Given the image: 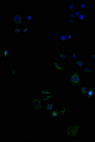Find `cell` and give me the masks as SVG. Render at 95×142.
<instances>
[{"instance_id":"1","label":"cell","mask_w":95,"mask_h":142,"mask_svg":"<svg viewBox=\"0 0 95 142\" xmlns=\"http://www.w3.org/2000/svg\"><path fill=\"white\" fill-rule=\"evenodd\" d=\"M83 127L82 122L78 124L70 123L66 124L64 128V133L67 136V138L72 139H79L80 132Z\"/></svg>"},{"instance_id":"2","label":"cell","mask_w":95,"mask_h":142,"mask_svg":"<svg viewBox=\"0 0 95 142\" xmlns=\"http://www.w3.org/2000/svg\"><path fill=\"white\" fill-rule=\"evenodd\" d=\"M66 82L71 88H79L84 82V78L80 75V70L75 69L69 75Z\"/></svg>"},{"instance_id":"3","label":"cell","mask_w":95,"mask_h":142,"mask_svg":"<svg viewBox=\"0 0 95 142\" xmlns=\"http://www.w3.org/2000/svg\"><path fill=\"white\" fill-rule=\"evenodd\" d=\"M31 109L33 112H43L44 104L40 96L31 97Z\"/></svg>"},{"instance_id":"4","label":"cell","mask_w":95,"mask_h":142,"mask_svg":"<svg viewBox=\"0 0 95 142\" xmlns=\"http://www.w3.org/2000/svg\"><path fill=\"white\" fill-rule=\"evenodd\" d=\"M10 19L14 26H22L23 27H24L23 24V15H22L21 13H15L11 17Z\"/></svg>"},{"instance_id":"5","label":"cell","mask_w":95,"mask_h":142,"mask_svg":"<svg viewBox=\"0 0 95 142\" xmlns=\"http://www.w3.org/2000/svg\"><path fill=\"white\" fill-rule=\"evenodd\" d=\"M95 95V85H91L89 86L88 93L86 96V100L87 102L92 101Z\"/></svg>"},{"instance_id":"6","label":"cell","mask_w":95,"mask_h":142,"mask_svg":"<svg viewBox=\"0 0 95 142\" xmlns=\"http://www.w3.org/2000/svg\"><path fill=\"white\" fill-rule=\"evenodd\" d=\"M57 107V102L56 101H51L44 105L43 106V112H51L54 109Z\"/></svg>"},{"instance_id":"7","label":"cell","mask_w":95,"mask_h":142,"mask_svg":"<svg viewBox=\"0 0 95 142\" xmlns=\"http://www.w3.org/2000/svg\"><path fill=\"white\" fill-rule=\"evenodd\" d=\"M52 66L56 73H64V67L61 64L56 60L52 61Z\"/></svg>"},{"instance_id":"8","label":"cell","mask_w":95,"mask_h":142,"mask_svg":"<svg viewBox=\"0 0 95 142\" xmlns=\"http://www.w3.org/2000/svg\"><path fill=\"white\" fill-rule=\"evenodd\" d=\"M61 118H64L68 113L71 112V109L66 105H62L58 107Z\"/></svg>"},{"instance_id":"9","label":"cell","mask_w":95,"mask_h":142,"mask_svg":"<svg viewBox=\"0 0 95 142\" xmlns=\"http://www.w3.org/2000/svg\"><path fill=\"white\" fill-rule=\"evenodd\" d=\"M24 20L27 24H32V22L35 20V18L31 13H27L25 15H23Z\"/></svg>"},{"instance_id":"10","label":"cell","mask_w":95,"mask_h":142,"mask_svg":"<svg viewBox=\"0 0 95 142\" xmlns=\"http://www.w3.org/2000/svg\"><path fill=\"white\" fill-rule=\"evenodd\" d=\"M12 111L4 110V112L1 114V116L5 119L6 121H11L12 118Z\"/></svg>"},{"instance_id":"11","label":"cell","mask_w":95,"mask_h":142,"mask_svg":"<svg viewBox=\"0 0 95 142\" xmlns=\"http://www.w3.org/2000/svg\"><path fill=\"white\" fill-rule=\"evenodd\" d=\"M54 92L52 90L47 89L46 88H42L39 91V96L41 97L45 96L47 95L54 94Z\"/></svg>"},{"instance_id":"12","label":"cell","mask_w":95,"mask_h":142,"mask_svg":"<svg viewBox=\"0 0 95 142\" xmlns=\"http://www.w3.org/2000/svg\"><path fill=\"white\" fill-rule=\"evenodd\" d=\"M68 53H65L64 51H59L57 53V58L62 61H68Z\"/></svg>"},{"instance_id":"13","label":"cell","mask_w":95,"mask_h":142,"mask_svg":"<svg viewBox=\"0 0 95 142\" xmlns=\"http://www.w3.org/2000/svg\"><path fill=\"white\" fill-rule=\"evenodd\" d=\"M50 117L51 119H58L61 118L58 107H56L50 112Z\"/></svg>"},{"instance_id":"14","label":"cell","mask_w":95,"mask_h":142,"mask_svg":"<svg viewBox=\"0 0 95 142\" xmlns=\"http://www.w3.org/2000/svg\"><path fill=\"white\" fill-rule=\"evenodd\" d=\"M79 88V95H81L82 96H85L88 91L89 86L83 84Z\"/></svg>"},{"instance_id":"15","label":"cell","mask_w":95,"mask_h":142,"mask_svg":"<svg viewBox=\"0 0 95 142\" xmlns=\"http://www.w3.org/2000/svg\"><path fill=\"white\" fill-rule=\"evenodd\" d=\"M75 67L77 68H82L86 65L85 61L83 59H78L74 61Z\"/></svg>"},{"instance_id":"16","label":"cell","mask_w":95,"mask_h":142,"mask_svg":"<svg viewBox=\"0 0 95 142\" xmlns=\"http://www.w3.org/2000/svg\"><path fill=\"white\" fill-rule=\"evenodd\" d=\"M66 9L68 10L69 11L72 13H74L78 8L75 5V4L73 2H69L67 3L66 5Z\"/></svg>"},{"instance_id":"17","label":"cell","mask_w":95,"mask_h":142,"mask_svg":"<svg viewBox=\"0 0 95 142\" xmlns=\"http://www.w3.org/2000/svg\"><path fill=\"white\" fill-rule=\"evenodd\" d=\"M52 98H53V94L47 95L45 96L41 97L42 101L44 105L51 101Z\"/></svg>"},{"instance_id":"18","label":"cell","mask_w":95,"mask_h":142,"mask_svg":"<svg viewBox=\"0 0 95 142\" xmlns=\"http://www.w3.org/2000/svg\"><path fill=\"white\" fill-rule=\"evenodd\" d=\"M58 39L61 42H68L69 41L67 38L66 33L62 32L59 35H57Z\"/></svg>"},{"instance_id":"19","label":"cell","mask_w":95,"mask_h":142,"mask_svg":"<svg viewBox=\"0 0 95 142\" xmlns=\"http://www.w3.org/2000/svg\"><path fill=\"white\" fill-rule=\"evenodd\" d=\"M93 71V68L89 65H85L82 68V72L85 73L87 76L92 74Z\"/></svg>"},{"instance_id":"20","label":"cell","mask_w":95,"mask_h":142,"mask_svg":"<svg viewBox=\"0 0 95 142\" xmlns=\"http://www.w3.org/2000/svg\"><path fill=\"white\" fill-rule=\"evenodd\" d=\"M23 27L22 26H14L12 27L13 32L12 34L18 35V34H22V31Z\"/></svg>"},{"instance_id":"21","label":"cell","mask_w":95,"mask_h":142,"mask_svg":"<svg viewBox=\"0 0 95 142\" xmlns=\"http://www.w3.org/2000/svg\"><path fill=\"white\" fill-rule=\"evenodd\" d=\"M86 15L85 12L83 11L80 15L76 18L77 21L79 22V24H83L84 22L86 21Z\"/></svg>"},{"instance_id":"22","label":"cell","mask_w":95,"mask_h":142,"mask_svg":"<svg viewBox=\"0 0 95 142\" xmlns=\"http://www.w3.org/2000/svg\"><path fill=\"white\" fill-rule=\"evenodd\" d=\"M10 48L4 49L1 51V56L5 59H7L10 57Z\"/></svg>"},{"instance_id":"23","label":"cell","mask_w":95,"mask_h":142,"mask_svg":"<svg viewBox=\"0 0 95 142\" xmlns=\"http://www.w3.org/2000/svg\"><path fill=\"white\" fill-rule=\"evenodd\" d=\"M80 57V55L77 53L76 50H74L71 52L70 54V57L72 61H75L78 59Z\"/></svg>"},{"instance_id":"24","label":"cell","mask_w":95,"mask_h":142,"mask_svg":"<svg viewBox=\"0 0 95 142\" xmlns=\"http://www.w3.org/2000/svg\"><path fill=\"white\" fill-rule=\"evenodd\" d=\"M79 9L83 11L88 9V2L81 1L79 5Z\"/></svg>"},{"instance_id":"25","label":"cell","mask_w":95,"mask_h":142,"mask_svg":"<svg viewBox=\"0 0 95 142\" xmlns=\"http://www.w3.org/2000/svg\"><path fill=\"white\" fill-rule=\"evenodd\" d=\"M66 35L69 41H75V36L73 33L70 32L69 30L66 31Z\"/></svg>"},{"instance_id":"26","label":"cell","mask_w":95,"mask_h":142,"mask_svg":"<svg viewBox=\"0 0 95 142\" xmlns=\"http://www.w3.org/2000/svg\"><path fill=\"white\" fill-rule=\"evenodd\" d=\"M20 71L16 68H10V76H15V77H18L19 76Z\"/></svg>"},{"instance_id":"27","label":"cell","mask_w":95,"mask_h":142,"mask_svg":"<svg viewBox=\"0 0 95 142\" xmlns=\"http://www.w3.org/2000/svg\"><path fill=\"white\" fill-rule=\"evenodd\" d=\"M66 23L69 25H77L78 21L76 19H73L66 18Z\"/></svg>"},{"instance_id":"28","label":"cell","mask_w":95,"mask_h":142,"mask_svg":"<svg viewBox=\"0 0 95 142\" xmlns=\"http://www.w3.org/2000/svg\"><path fill=\"white\" fill-rule=\"evenodd\" d=\"M31 27L29 26H26L23 27L22 28V34L24 35H27L29 33V32L31 31L30 29Z\"/></svg>"},{"instance_id":"29","label":"cell","mask_w":95,"mask_h":142,"mask_svg":"<svg viewBox=\"0 0 95 142\" xmlns=\"http://www.w3.org/2000/svg\"><path fill=\"white\" fill-rule=\"evenodd\" d=\"M30 136L31 134L30 133H25L23 136V142L30 141Z\"/></svg>"},{"instance_id":"30","label":"cell","mask_w":95,"mask_h":142,"mask_svg":"<svg viewBox=\"0 0 95 142\" xmlns=\"http://www.w3.org/2000/svg\"><path fill=\"white\" fill-rule=\"evenodd\" d=\"M67 18L76 19V17L74 13L70 12L67 14Z\"/></svg>"},{"instance_id":"31","label":"cell","mask_w":95,"mask_h":142,"mask_svg":"<svg viewBox=\"0 0 95 142\" xmlns=\"http://www.w3.org/2000/svg\"><path fill=\"white\" fill-rule=\"evenodd\" d=\"M83 12V11H82L81 10H79V9H78V10H76V11H75L73 13H74L76 17H77Z\"/></svg>"},{"instance_id":"32","label":"cell","mask_w":95,"mask_h":142,"mask_svg":"<svg viewBox=\"0 0 95 142\" xmlns=\"http://www.w3.org/2000/svg\"><path fill=\"white\" fill-rule=\"evenodd\" d=\"M91 55L92 61L94 63V66L95 67V52L94 53H91Z\"/></svg>"},{"instance_id":"33","label":"cell","mask_w":95,"mask_h":142,"mask_svg":"<svg viewBox=\"0 0 95 142\" xmlns=\"http://www.w3.org/2000/svg\"><path fill=\"white\" fill-rule=\"evenodd\" d=\"M92 26H93L94 27H95V19H94V21H93V23H92Z\"/></svg>"},{"instance_id":"34","label":"cell","mask_w":95,"mask_h":142,"mask_svg":"<svg viewBox=\"0 0 95 142\" xmlns=\"http://www.w3.org/2000/svg\"><path fill=\"white\" fill-rule=\"evenodd\" d=\"M92 101H93V102H94V104H95V95L94 97V98L92 99Z\"/></svg>"},{"instance_id":"35","label":"cell","mask_w":95,"mask_h":142,"mask_svg":"<svg viewBox=\"0 0 95 142\" xmlns=\"http://www.w3.org/2000/svg\"></svg>"}]
</instances>
